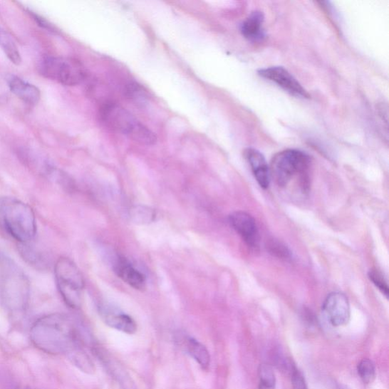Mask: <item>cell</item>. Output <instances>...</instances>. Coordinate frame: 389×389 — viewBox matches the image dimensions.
I'll list each match as a JSON object with an SVG mask.
<instances>
[{"label":"cell","mask_w":389,"mask_h":389,"mask_svg":"<svg viewBox=\"0 0 389 389\" xmlns=\"http://www.w3.org/2000/svg\"><path fill=\"white\" fill-rule=\"evenodd\" d=\"M33 345L51 354H66L82 347V339L73 320L66 315L53 313L41 317L31 330Z\"/></svg>","instance_id":"6da1fadb"},{"label":"cell","mask_w":389,"mask_h":389,"mask_svg":"<svg viewBox=\"0 0 389 389\" xmlns=\"http://www.w3.org/2000/svg\"><path fill=\"white\" fill-rule=\"evenodd\" d=\"M30 283L16 263L0 253V302L13 313L24 311L30 299Z\"/></svg>","instance_id":"7a4b0ae2"},{"label":"cell","mask_w":389,"mask_h":389,"mask_svg":"<svg viewBox=\"0 0 389 389\" xmlns=\"http://www.w3.org/2000/svg\"><path fill=\"white\" fill-rule=\"evenodd\" d=\"M0 227L22 244H29L37 232L32 209L16 198L0 197Z\"/></svg>","instance_id":"3957f363"},{"label":"cell","mask_w":389,"mask_h":389,"mask_svg":"<svg viewBox=\"0 0 389 389\" xmlns=\"http://www.w3.org/2000/svg\"><path fill=\"white\" fill-rule=\"evenodd\" d=\"M311 158L302 151L288 150L279 152L271 160L269 172L276 185L285 187L295 177H299L300 187L304 192L310 189Z\"/></svg>","instance_id":"277c9868"},{"label":"cell","mask_w":389,"mask_h":389,"mask_svg":"<svg viewBox=\"0 0 389 389\" xmlns=\"http://www.w3.org/2000/svg\"><path fill=\"white\" fill-rule=\"evenodd\" d=\"M100 118L107 128L128 136L136 142L145 145H153L157 142V138L154 132L128 110L114 103H107L101 107Z\"/></svg>","instance_id":"5b68a950"},{"label":"cell","mask_w":389,"mask_h":389,"mask_svg":"<svg viewBox=\"0 0 389 389\" xmlns=\"http://www.w3.org/2000/svg\"><path fill=\"white\" fill-rule=\"evenodd\" d=\"M57 289L64 302L72 308H79L83 302L85 280L83 274L70 259L57 260L54 268Z\"/></svg>","instance_id":"8992f818"},{"label":"cell","mask_w":389,"mask_h":389,"mask_svg":"<svg viewBox=\"0 0 389 389\" xmlns=\"http://www.w3.org/2000/svg\"><path fill=\"white\" fill-rule=\"evenodd\" d=\"M39 71L43 77L67 86L78 85L85 77L81 64L62 57H44L41 62Z\"/></svg>","instance_id":"52a82bcc"},{"label":"cell","mask_w":389,"mask_h":389,"mask_svg":"<svg viewBox=\"0 0 389 389\" xmlns=\"http://www.w3.org/2000/svg\"><path fill=\"white\" fill-rule=\"evenodd\" d=\"M258 75L269 81L276 84L286 91V93L299 98L308 99L310 94L297 81L296 78L286 68L281 66H271L265 68H261L258 71Z\"/></svg>","instance_id":"ba28073f"},{"label":"cell","mask_w":389,"mask_h":389,"mask_svg":"<svg viewBox=\"0 0 389 389\" xmlns=\"http://www.w3.org/2000/svg\"><path fill=\"white\" fill-rule=\"evenodd\" d=\"M330 324L336 327L346 326L351 318V306L348 296L341 292L329 294L323 305Z\"/></svg>","instance_id":"9c48e42d"},{"label":"cell","mask_w":389,"mask_h":389,"mask_svg":"<svg viewBox=\"0 0 389 389\" xmlns=\"http://www.w3.org/2000/svg\"><path fill=\"white\" fill-rule=\"evenodd\" d=\"M229 222L249 247L259 248V232L253 216L242 211L235 212L229 216Z\"/></svg>","instance_id":"30bf717a"},{"label":"cell","mask_w":389,"mask_h":389,"mask_svg":"<svg viewBox=\"0 0 389 389\" xmlns=\"http://www.w3.org/2000/svg\"><path fill=\"white\" fill-rule=\"evenodd\" d=\"M114 272L117 276L135 290L145 291L147 281L144 274L135 269L131 263L123 257H118L113 263Z\"/></svg>","instance_id":"8fae6325"},{"label":"cell","mask_w":389,"mask_h":389,"mask_svg":"<svg viewBox=\"0 0 389 389\" xmlns=\"http://www.w3.org/2000/svg\"><path fill=\"white\" fill-rule=\"evenodd\" d=\"M94 352L107 372L120 385L122 389H135V385L132 377L119 362L110 357L105 351L95 348Z\"/></svg>","instance_id":"7c38bea8"},{"label":"cell","mask_w":389,"mask_h":389,"mask_svg":"<svg viewBox=\"0 0 389 389\" xmlns=\"http://www.w3.org/2000/svg\"><path fill=\"white\" fill-rule=\"evenodd\" d=\"M99 312L103 321L110 328L128 335L135 333L137 325L134 319L129 315L106 306H100Z\"/></svg>","instance_id":"4fadbf2b"},{"label":"cell","mask_w":389,"mask_h":389,"mask_svg":"<svg viewBox=\"0 0 389 389\" xmlns=\"http://www.w3.org/2000/svg\"><path fill=\"white\" fill-rule=\"evenodd\" d=\"M244 157L259 185L262 189L269 188L271 177L269 167L264 155L254 147H248L244 151Z\"/></svg>","instance_id":"5bb4252c"},{"label":"cell","mask_w":389,"mask_h":389,"mask_svg":"<svg viewBox=\"0 0 389 389\" xmlns=\"http://www.w3.org/2000/svg\"><path fill=\"white\" fill-rule=\"evenodd\" d=\"M6 81L11 93L26 103L27 105L34 106L38 104L41 99V91L36 86L14 75L9 76Z\"/></svg>","instance_id":"9a60e30c"},{"label":"cell","mask_w":389,"mask_h":389,"mask_svg":"<svg viewBox=\"0 0 389 389\" xmlns=\"http://www.w3.org/2000/svg\"><path fill=\"white\" fill-rule=\"evenodd\" d=\"M265 16L261 11H254L242 23L240 31L243 36L251 42H259L266 38V31L263 28Z\"/></svg>","instance_id":"2e32d148"},{"label":"cell","mask_w":389,"mask_h":389,"mask_svg":"<svg viewBox=\"0 0 389 389\" xmlns=\"http://www.w3.org/2000/svg\"><path fill=\"white\" fill-rule=\"evenodd\" d=\"M180 341L182 348L201 365L202 369L207 370L209 368L210 354L202 343L191 337H182Z\"/></svg>","instance_id":"e0dca14e"},{"label":"cell","mask_w":389,"mask_h":389,"mask_svg":"<svg viewBox=\"0 0 389 389\" xmlns=\"http://www.w3.org/2000/svg\"><path fill=\"white\" fill-rule=\"evenodd\" d=\"M67 357L82 372L88 374H93L95 372L94 363L83 349V347L75 349L68 353Z\"/></svg>","instance_id":"ac0fdd59"},{"label":"cell","mask_w":389,"mask_h":389,"mask_svg":"<svg viewBox=\"0 0 389 389\" xmlns=\"http://www.w3.org/2000/svg\"><path fill=\"white\" fill-rule=\"evenodd\" d=\"M0 47L11 63L20 65L21 57L17 45L10 34L3 30H0Z\"/></svg>","instance_id":"d6986e66"},{"label":"cell","mask_w":389,"mask_h":389,"mask_svg":"<svg viewBox=\"0 0 389 389\" xmlns=\"http://www.w3.org/2000/svg\"><path fill=\"white\" fill-rule=\"evenodd\" d=\"M155 212L144 205L135 206L130 210L131 220L136 224H150L155 221Z\"/></svg>","instance_id":"ffe728a7"},{"label":"cell","mask_w":389,"mask_h":389,"mask_svg":"<svg viewBox=\"0 0 389 389\" xmlns=\"http://www.w3.org/2000/svg\"><path fill=\"white\" fill-rule=\"evenodd\" d=\"M259 389H274L276 385V377L270 365L263 363L259 370Z\"/></svg>","instance_id":"44dd1931"},{"label":"cell","mask_w":389,"mask_h":389,"mask_svg":"<svg viewBox=\"0 0 389 389\" xmlns=\"http://www.w3.org/2000/svg\"><path fill=\"white\" fill-rule=\"evenodd\" d=\"M266 247L269 253L274 257L284 260L291 258V251L289 247L278 239H271L267 240Z\"/></svg>","instance_id":"7402d4cb"},{"label":"cell","mask_w":389,"mask_h":389,"mask_svg":"<svg viewBox=\"0 0 389 389\" xmlns=\"http://www.w3.org/2000/svg\"><path fill=\"white\" fill-rule=\"evenodd\" d=\"M358 373L364 384H370L375 377V367L369 359L362 360L358 365Z\"/></svg>","instance_id":"603a6c76"},{"label":"cell","mask_w":389,"mask_h":389,"mask_svg":"<svg viewBox=\"0 0 389 389\" xmlns=\"http://www.w3.org/2000/svg\"><path fill=\"white\" fill-rule=\"evenodd\" d=\"M294 389H308L304 375L291 361L289 370Z\"/></svg>","instance_id":"cb8c5ba5"},{"label":"cell","mask_w":389,"mask_h":389,"mask_svg":"<svg viewBox=\"0 0 389 389\" xmlns=\"http://www.w3.org/2000/svg\"><path fill=\"white\" fill-rule=\"evenodd\" d=\"M368 277L375 287L388 299L389 294L388 286L382 273L377 270H370L368 273Z\"/></svg>","instance_id":"d4e9b609"},{"label":"cell","mask_w":389,"mask_h":389,"mask_svg":"<svg viewBox=\"0 0 389 389\" xmlns=\"http://www.w3.org/2000/svg\"><path fill=\"white\" fill-rule=\"evenodd\" d=\"M125 93L130 99L137 101H143L145 96L143 89L136 84L129 85Z\"/></svg>","instance_id":"484cf974"},{"label":"cell","mask_w":389,"mask_h":389,"mask_svg":"<svg viewBox=\"0 0 389 389\" xmlns=\"http://www.w3.org/2000/svg\"><path fill=\"white\" fill-rule=\"evenodd\" d=\"M28 14L32 16L34 21H36L38 26L44 29H48L50 31H54V27L48 22V20H46L44 18L38 16L36 14L33 13V11L28 10Z\"/></svg>","instance_id":"4316f807"},{"label":"cell","mask_w":389,"mask_h":389,"mask_svg":"<svg viewBox=\"0 0 389 389\" xmlns=\"http://www.w3.org/2000/svg\"><path fill=\"white\" fill-rule=\"evenodd\" d=\"M377 113H378L379 117L381 118L386 125L388 123V106L385 103H380L377 105Z\"/></svg>","instance_id":"83f0119b"},{"label":"cell","mask_w":389,"mask_h":389,"mask_svg":"<svg viewBox=\"0 0 389 389\" xmlns=\"http://www.w3.org/2000/svg\"><path fill=\"white\" fill-rule=\"evenodd\" d=\"M340 389H351V388H350L348 385H340Z\"/></svg>","instance_id":"f1b7e54d"},{"label":"cell","mask_w":389,"mask_h":389,"mask_svg":"<svg viewBox=\"0 0 389 389\" xmlns=\"http://www.w3.org/2000/svg\"><path fill=\"white\" fill-rule=\"evenodd\" d=\"M22 389H31V388H22Z\"/></svg>","instance_id":"f546056e"}]
</instances>
